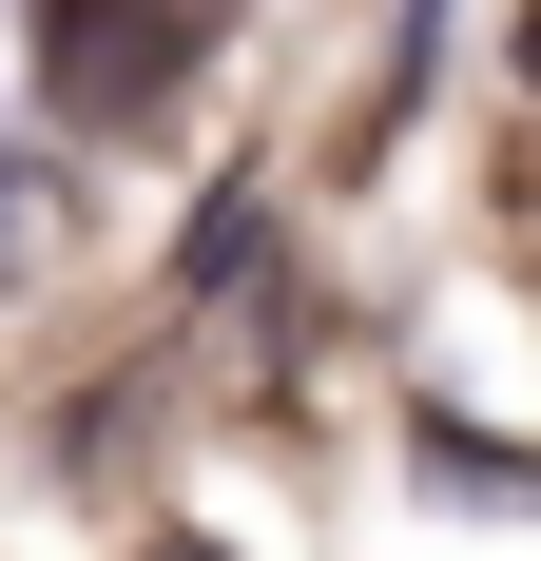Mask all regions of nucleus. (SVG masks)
Listing matches in <instances>:
<instances>
[{"label":"nucleus","instance_id":"f257e3e1","mask_svg":"<svg viewBox=\"0 0 541 561\" xmlns=\"http://www.w3.org/2000/svg\"><path fill=\"white\" fill-rule=\"evenodd\" d=\"M174 78H194V20H156V0H39V98H78V136L156 116Z\"/></svg>","mask_w":541,"mask_h":561},{"label":"nucleus","instance_id":"f03ea898","mask_svg":"<svg viewBox=\"0 0 541 561\" xmlns=\"http://www.w3.org/2000/svg\"><path fill=\"white\" fill-rule=\"evenodd\" d=\"M156 20H194V39H214V20H232V0H156Z\"/></svg>","mask_w":541,"mask_h":561}]
</instances>
